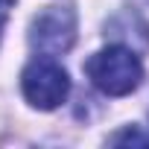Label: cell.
I'll return each instance as SVG.
<instances>
[{"instance_id":"cell-2","label":"cell","mask_w":149,"mask_h":149,"mask_svg":"<svg viewBox=\"0 0 149 149\" xmlns=\"http://www.w3.org/2000/svg\"><path fill=\"white\" fill-rule=\"evenodd\" d=\"M21 88H24V97L29 105H35L41 111H53L67 100L70 79H67V70L61 64H56L50 58H35L24 70Z\"/></svg>"},{"instance_id":"cell-5","label":"cell","mask_w":149,"mask_h":149,"mask_svg":"<svg viewBox=\"0 0 149 149\" xmlns=\"http://www.w3.org/2000/svg\"><path fill=\"white\" fill-rule=\"evenodd\" d=\"M0 29H3V18H0Z\"/></svg>"},{"instance_id":"cell-4","label":"cell","mask_w":149,"mask_h":149,"mask_svg":"<svg viewBox=\"0 0 149 149\" xmlns=\"http://www.w3.org/2000/svg\"><path fill=\"white\" fill-rule=\"evenodd\" d=\"M111 143H146V146H149V134H143V132H137V129H126V132L114 134Z\"/></svg>"},{"instance_id":"cell-1","label":"cell","mask_w":149,"mask_h":149,"mask_svg":"<svg viewBox=\"0 0 149 149\" xmlns=\"http://www.w3.org/2000/svg\"><path fill=\"white\" fill-rule=\"evenodd\" d=\"M85 73L88 79L108 97H126L132 94L140 79H143V64L134 56V50L123 47V44H111L100 53H94L85 61Z\"/></svg>"},{"instance_id":"cell-3","label":"cell","mask_w":149,"mask_h":149,"mask_svg":"<svg viewBox=\"0 0 149 149\" xmlns=\"http://www.w3.org/2000/svg\"><path fill=\"white\" fill-rule=\"evenodd\" d=\"M76 41V15L70 6H50L32 21L29 44L44 56L67 53Z\"/></svg>"}]
</instances>
